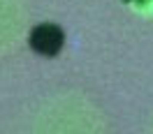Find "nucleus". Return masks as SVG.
<instances>
[{
  "label": "nucleus",
  "mask_w": 153,
  "mask_h": 134,
  "mask_svg": "<svg viewBox=\"0 0 153 134\" xmlns=\"http://www.w3.org/2000/svg\"><path fill=\"white\" fill-rule=\"evenodd\" d=\"M30 46L39 56H56L63 46V30L53 23H42L30 35Z\"/></svg>",
  "instance_id": "f257e3e1"
}]
</instances>
